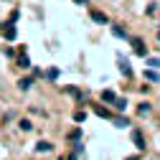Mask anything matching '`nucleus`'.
<instances>
[{"instance_id":"19","label":"nucleus","mask_w":160,"mask_h":160,"mask_svg":"<svg viewBox=\"0 0 160 160\" xmlns=\"http://www.w3.org/2000/svg\"><path fill=\"white\" fill-rule=\"evenodd\" d=\"M127 160H140V158H127Z\"/></svg>"},{"instance_id":"21","label":"nucleus","mask_w":160,"mask_h":160,"mask_svg":"<svg viewBox=\"0 0 160 160\" xmlns=\"http://www.w3.org/2000/svg\"><path fill=\"white\" fill-rule=\"evenodd\" d=\"M61 160H64V158H61Z\"/></svg>"},{"instance_id":"11","label":"nucleus","mask_w":160,"mask_h":160,"mask_svg":"<svg viewBox=\"0 0 160 160\" xmlns=\"http://www.w3.org/2000/svg\"><path fill=\"white\" fill-rule=\"evenodd\" d=\"M130 122H127V119L125 117H114V127H127Z\"/></svg>"},{"instance_id":"20","label":"nucleus","mask_w":160,"mask_h":160,"mask_svg":"<svg viewBox=\"0 0 160 160\" xmlns=\"http://www.w3.org/2000/svg\"><path fill=\"white\" fill-rule=\"evenodd\" d=\"M158 41H160V31H158Z\"/></svg>"},{"instance_id":"2","label":"nucleus","mask_w":160,"mask_h":160,"mask_svg":"<svg viewBox=\"0 0 160 160\" xmlns=\"http://www.w3.org/2000/svg\"><path fill=\"white\" fill-rule=\"evenodd\" d=\"M132 46H135V53H137V56H148V48H145V43L140 41V38H135Z\"/></svg>"},{"instance_id":"9","label":"nucleus","mask_w":160,"mask_h":160,"mask_svg":"<svg viewBox=\"0 0 160 160\" xmlns=\"http://www.w3.org/2000/svg\"><path fill=\"white\" fill-rule=\"evenodd\" d=\"M145 76H148V82H160V74H158V71H152V69H148V71H145Z\"/></svg>"},{"instance_id":"1","label":"nucleus","mask_w":160,"mask_h":160,"mask_svg":"<svg viewBox=\"0 0 160 160\" xmlns=\"http://www.w3.org/2000/svg\"><path fill=\"white\" fill-rule=\"evenodd\" d=\"M132 142H135V148H140V150L145 148V137H142L140 130H132Z\"/></svg>"},{"instance_id":"5","label":"nucleus","mask_w":160,"mask_h":160,"mask_svg":"<svg viewBox=\"0 0 160 160\" xmlns=\"http://www.w3.org/2000/svg\"><path fill=\"white\" fill-rule=\"evenodd\" d=\"M92 21H97V23H107V15L99 13V10H92Z\"/></svg>"},{"instance_id":"6","label":"nucleus","mask_w":160,"mask_h":160,"mask_svg":"<svg viewBox=\"0 0 160 160\" xmlns=\"http://www.w3.org/2000/svg\"><path fill=\"white\" fill-rule=\"evenodd\" d=\"M18 66H21V69H28V66H31V61H28V56H26V53L18 56Z\"/></svg>"},{"instance_id":"16","label":"nucleus","mask_w":160,"mask_h":160,"mask_svg":"<svg viewBox=\"0 0 160 160\" xmlns=\"http://www.w3.org/2000/svg\"><path fill=\"white\" fill-rule=\"evenodd\" d=\"M21 130H26V132H28V130H33V127H31V122H28V119H21Z\"/></svg>"},{"instance_id":"4","label":"nucleus","mask_w":160,"mask_h":160,"mask_svg":"<svg viewBox=\"0 0 160 160\" xmlns=\"http://www.w3.org/2000/svg\"><path fill=\"white\" fill-rule=\"evenodd\" d=\"M114 109H117V112H125V109H127V102H125L122 97H114Z\"/></svg>"},{"instance_id":"15","label":"nucleus","mask_w":160,"mask_h":160,"mask_svg":"<svg viewBox=\"0 0 160 160\" xmlns=\"http://www.w3.org/2000/svg\"><path fill=\"white\" fill-rule=\"evenodd\" d=\"M94 112H97V114H99V117H109V112H107V109H104V107H97V109H94Z\"/></svg>"},{"instance_id":"8","label":"nucleus","mask_w":160,"mask_h":160,"mask_svg":"<svg viewBox=\"0 0 160 160\" xmlns=\"http://www.w3.org/2000/svg\"><path fill=\"white\" fill-rule=\"evenodd\" d=\"M112 33H114L117 38H127V33H125V28H122V26H112Z\"/></svg>"},{"instance_id":"7","label":"nucleus","mask_w":160,"mask_h":160,"mask_svg":"<svg viewBox=\"0 0 160 160\" xmlns=\"http://www.w3.org/2000/svg\"><path fill=\"white\" fill-rule=\"evenodd\" d=\"M31 84H33V79H31V76H26V79H21V82H18V87H21L23 92H26V89H31Z\"/></svg>"},{"instance_id":"10","label":"nucleus","mask_w":160,"mask_h":160,"mask_svg":"<svg viewBox=\"0 0 160 160\" xmlns=\"http://www.w3.org/2000/svg\"><path fill=\"white\" fill-rule=\"evenodd\" d=\"M114 97H117V94H114L112 89H104V92H102V99H104V102H114Z\"/></svg>"},{"instance_id":"14","label":"nucleus","mask_w":160,"mask_h":160,"mask_svg":"<svg viewBox=\"0 0 160 160\" xmlns=\"http://www.w3.org/2000/svg\"><path fill=\"white\" fill-rule=\"evenodd\" d=\"M5 38H8V41H13V38H15V28H5Z\"/></svg>"},{"instance_id":"18","label":"nucleus","mask_w":160,"mask_h":160,"mask_svg":"<svg viewBox=\"0 0 160 160\" xmlns=\"http://www.w3.org/2000/svg\"><path fill=\"white\" fill-rule=\"evenodd\" d=\"M74 3H79V5H84V3H87V0H74Z\"/></svg>"},{"instance_id":"12","label":"nucleus","mask_w":160,"mask_h":160,"mask_svg":"<svg viewBox=\"0 0 160 160\" xmlns=\"http://www.w3.org/2000/svg\"><path fill=\"white\" fill-rule=\"evenodd\" d=\"M58 74H61V71H58V69H48V71H46V76L51 79V82H53V79H58Z\"/></svg>"},{"instance_id":"17","label":"nucleus","mask_w":160,"mask_h":160,"mask_svg":"<svg viewBox=\"0 0 160 160\" xmlns=\"http://www.w3.org/2000/svg\"><path fill=\"white\" fill-rule=\"evenodd\" d=\"M148 66H160V58H148Z\"/></svg>"},{"instance_id":"13","label":"nucleus","mask_w":160,"mask_h":160,"mask_svg":"<svg viewBox=\"0 0 160 160\" xmlns=\"http://www.w3.org/2000/svg\"><path fill=\"white\" fill-rule=\"evenodd\" d=\"M140 114H150V104H148V102L140 104Z\"/></svg>"},{"instance_id":"3","label":"nucleus","mask_w":160,"mask_h":160,"mask_svg":"<svg viewBox=\"0 0 160 160\" xmlns=\"http://www.w3.org/2000/svg\"><path fill=\"white\" fill-rule=\"evenodd\" d=\"M36 150H38V152H51V150H53V145H51V142H46V140H41V142L36 145Z\"/></svg>"}]
</instances>
